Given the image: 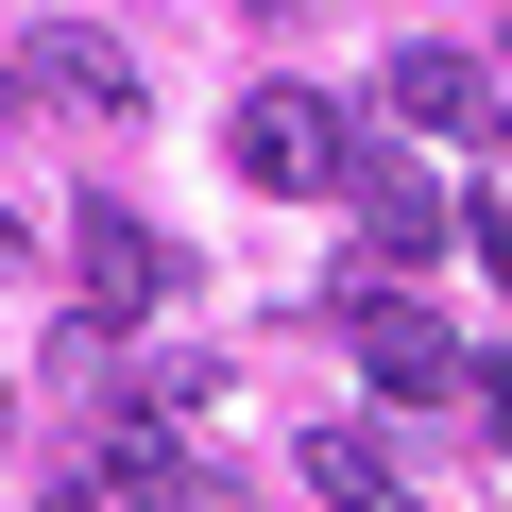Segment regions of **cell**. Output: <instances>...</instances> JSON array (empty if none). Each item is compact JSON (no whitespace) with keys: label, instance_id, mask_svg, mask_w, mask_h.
<instances>
[{"label":"cell","instance_id":"obj_1","mask_svg":"<svg viewBox=\"0 0 512 512\" xmlns=\"http://www.w3.org/2000/svg\"><path fill=\"white\" fill-rule=\"evenodd\" d=\"M342 154H359V137H342V120H325L308 86H256V103H239V171H256V188L325 205V188H342Z\"/></svg>","mask_w":512,"mask_h":512},{"label":"cell","instance_id":"obj_2","mask_svg":"<svg viewBox=\"0 0 512 512\" xmlns=\"http://www.w3.org/2000/svg\"><path fill=\"white\" fill-rule=\"evenodd\" d=\"M342 188H359V222H376V274H410V256H444V239H461V205H444L410 154H376V137L342 154Z\"/></svg>","mask_w":512,"mask_h":512},{"label":"cell","instance_id":"obj_3","mask_svg":"<svg viewBox=\"0 0 512 512\" xmlns=\"http://www.w3.org/2000/svg\"><path fill=\"white\" fill-rule=\"evenodd\" d=\"M342 342L376 359V393H461V342H444V325H427L410 291H376V274L342 291Z\"/></svg>","mask_w":512,"mask_h":512},{"label":"cell","instance_id":"obj_4","mask_svg":"<svg viewBox=\"0 0 512 512\" xmlns=\"http://www.w3.org/2000/svg\"><path fill=\"white\" fill-rule=\"evenodd\" d=\"M69 291H86V325H137V308L171 291V256H154V222L86 205V222H69Z\"/></svg>","mask_w":512,"mask_h":512},{"label":"cell","instance_id":"obj_5","mask_svg":"<svg viewBox=\"0 0 512 512\" xmlns=\"http://www.w3.org/2000/svg\"><path fill=\"white\" fill-rule=\"evenodd\" d=\"M18 69H35L69 120H137V52H103V35H35Z\"/></svg>","mask_w":512,"mask_h":512},{"label":"cell","instance_id":"obj_6","mask_svg":"<svg viewBox=\"0 0 512 512\" xmlns=\"http://www.w3.org/2000/svg\"><path fill=\"white\" fill-rule=\"evenodd\" d=\"M376 103H393V120H410V137H478V120H495V103H478V69H461V52H393V69H376Z\"/></svg>","mask_w":512,"mask_h":512},{"label":"cell","instance_id":"obj_7","mask_svg":"<svg viewBox=\"0 0 512 512\" xmlns=\"http://www.w3.org/2000/svg\"><path fill=\"white\" fill-rule=\"evenodd\" d=\"M308 495H325V512H410V478H393L359 427H325V444H308Z\"/></svg>","mask_w":512,"mask_h":512},{"label":"cell","instance_id":"obj_8","mask_svg":"<svg viewBox=\"0 0 512 512\" xmlns=\"http://www.w3.org/2000/svg\"><path fill=\"white\" fill-rule=\"evenodd\" d=\"M461 239H478V274H495V291H512V205H478V222H461Z\"/></svg>","mask_w":512,"mask_h":512},{"label":"cell","instance_id":"obj_9","mask_svg":"<svg viewBox=\"0 0 512 512\" xmlns=\"http://www.w3.org/2000/svg\"><path fill=\"white\" fill-rule=\"evenodd\" d=\"M478 410H495V427H512V376H478Z\"/></svg>","mask_w":512,"mask_h":512},{"label":"cell","instance_id":"obj_10","mask_svg":"<svg viewBox=\"0 0 512 512\" xmlns=\"http://www.w3.org/2000/svg\"><path fill=\"white\" fill-rule=\"evenodd\" d=\"M0 427H18V393H0Z\"/></svg>","mask_w":512,"mask_h":512},{"label":"cell","instance_id":"obj_11","mask_svg":"<svg viewBox=\"0 0 512 512\" xmlns=\"http://www.w3.org/2000/svg\"><path fill=\"white\" fill-rule=\"evenodd\" d=\"M495 154H512V120H495Z\"/></svg>","mask_w":512,"mask_h":512}]
</instances>
